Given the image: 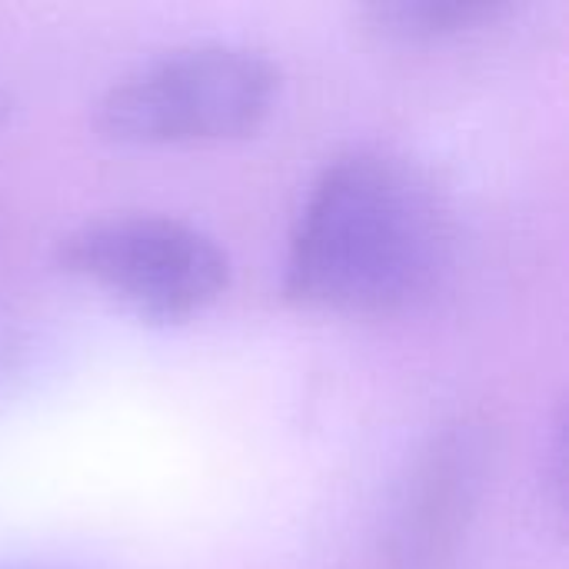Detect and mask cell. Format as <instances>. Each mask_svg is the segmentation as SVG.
Wrapping results in <instances>:
<instances>
[{
	"mask_svg": "<svg viewBox=\"0 0 569 569\" xmlns=\"http://www.w3.org/2000/svg\"><path fill=\"white\" fill-rule=\"evenodd\" d=\"M450 213L400 153L357 147L310 183L287 247L290 300L337 313H393L423 300L450 260Z\"/></svg>",
	"mask_w": 569,
	"mask_h": 569,
	"instance_id": "obj_1",
	"label": "cell"
},
{
	"mask_svg": "<svg viewBox=\"0 0 569 569\" xmlns=\"http://www.w3.org/2000/svg\"><path fill=\"white\" fill-rule=\"evenodd\" d=\"M277 60L237 40H193L120 73L93 107V127L113 143L183 147L257 130L277 107Z\"/></svg>",
	"mask_w": 569,
	"mask_h": 569,
	"instance_id": "obj_2",
	"label": "cell"
},
{
	"mask_svg": "<svg viewBox=\"0 0 569 569\" xmlns=\"http://www.w3.org/2000/svg\"><path fill=\"white\" fill-rule=\"evenodd\" d=\"M63 273L87 280L153 320H187L230 283V257L203 227L157 210L87 217L53 243Z\"/></svg>",
	"mask_w": 569,
	"mask_h": 569,
	"instance_id": "obj_3",
	"label": "cell"
},
{
	"mask_svg": "<svg viewBox=\"0 0 569 569\" xmlns=\"http://www.w3.org/2000/svg\"><path fill=\"white\" fill-rule=\"evenodd\" d=\"M483 433L473 423L453 427L427 450L397 510L393 563L430 569L447 557L473 510L483 480Z\"/></svg>",
	"mask_w": 569,
	"mask_h": 569,
	"instance_id": "obj_4",
	"label": "cell"
},
{
	"mask_svg": "<svg viewBox=\"0 0 569 569\" xmlns=\"http://www.w3.org/2000/svg\"><path fill=\"white\" fill-rule=\"evenodd\" d=\"M507 10L510 3L503 0H380L367 7V17L383 33L430 40L477 30L483 23L500 20Z\"/></svg>",
	"mask_w": 569,
	"mask_h": 569,
	"instance_id": "obj_5",
	"label": "cell"
}]
</instances>
